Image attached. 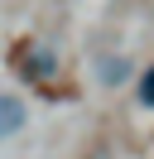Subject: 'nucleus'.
<instances>
[{
    "instance_id": "nucleus-2",
    "label": "nucleus",
    "mask_w": 154,
    "mask_h": 159,
    "mask_svg": "<svg viewBox=\"0 0 154 159\" xmlns=\"http://www.w3.org/2000/svg\"><path fill=\"white\" fill-rule=\"evenodd\" d=\"M140 101H144V106H154V68L140 77Z\"/></svg>"
},
{
    "instance_id": "nucleus-1",
    "label": "nucleus",
    "mask_w": 154,
    "mask_h": 159,
    "mask_svg": "<svg viewBox=\"0 0 154 159\" xmlns=\"http://www.w3.org/2000/svg\"><path fill=\"white\" fill-rule=\"evenodd\" d=\"M19 125H24V106H19L15 97H0V140L15 135Z\"/></svg>"
}]
</instances>
